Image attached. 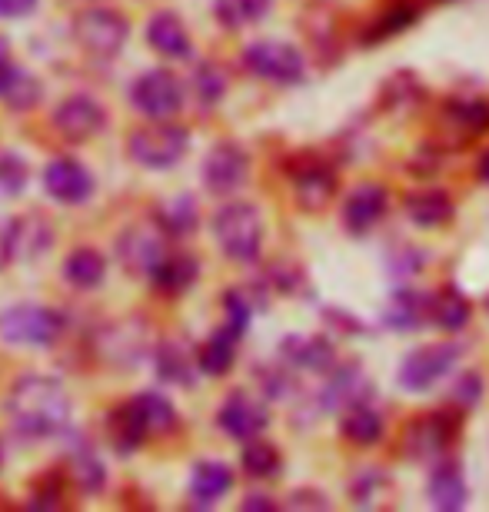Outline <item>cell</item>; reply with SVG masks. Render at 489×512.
<instances>
[{"mask_svg": "<svg viewBox=\"0 0 489 512\" xmlns=\"http://www.w3.org/2000/svg\"><path fill=\"white\" fill-rule=\"evenodd\" d=\"M70 403L67 386L44 373L17 376L7 389V419L17 436L24 439H50L60 436L70 426Z\"/></svg>", "mask_w": 489, "mask_h": 512, "instance_id": "1", "label": "cell"}, {"mask_svg": "<svg viewBox=\"0 0 489 512\" xmlns=\"http://www.w3.org/2000/svg\"><path fill=\"white\" fill-rule=\"evenodd\" d=\"M213 237L233 263H253L263 250V217L253 203L233 200L213 213Z\"/></svg>", "mask_w": 489, "mask_h": 512, "instance_id": "2", "label": "cell"}, {"mask_svg": "<svg viewBox=\"0 0 489 512\" xmlns=\"http://www.w3.org/2000/svg\"><path fill=\"white\" fill-rule=\"evenodd\" d=\"M67 333V316L54 306L17 303L0 313V340L10 346H54Z\"/></svg>", "mask_w": 489, "mask_h": 512, "instance_id": "3", "label": "cell"}, {"mask_svg": "<svg viewBox=\"0 0 489 512\" xmlns=\"http://www.w3.org/2000/svg\"><path fill=\"white\" fill-rule=\"evenodd\" d=\"M190 150V130L167 120H154L150 127H140L130 133L127 153L137 167L144 170H170L187 157Z\"/></svg>", "mask_w": 489, "mask_h": 512, "instance_id": "4", "label": "cell"}, {"mask_svg": "<svg viewBox=\"0 0 489 512\" xmlns=\"http://www.w3.org/2000/svg\"><path fill=\"white\" fill-rule=\"evenodd\" d=\"M130 20L110 7H87L74 17V40L80 50L97 60L117 57L127 47Z\"/></svg>", "mask_w": 489, "mask_h": 512, "instance_id": "5", "label": "cell"}, {"mask_svg": "<svg viewBox=\"0 0 489 512\" xmlns=\"http://www.w3.org/2000/svg\"><path fill=\"white\" fill-rule=\"evenodd\" d=\"M240 57H243L247 74L270 80V84H280V87L300 84V80L307 77V60H303L300 50L287 44V40H253Z\"/></svg>", "mask_w": 489, "mask_h": 512, "instance_id": "6", "label": "cell"}, {"mask_svg": "<svg viewBox=\"0 0 489 512\" xmlns=\"http://www.w3.org/2000/svg\"><path fill=\"white\" fill-rule=\"evenodd\" d=\"M460 363V346L453 343H433V346H420L410 356H403L400 370H396V383L406 393H426L436 383L443 380L453 366Z\"/></svg>", "mask_w": 489, "mask_h": 512, "instance_id": "7", "label": "cell"}, {"mask_svg": "<svg viewBox=\"0 0 489 512\" xmlns=\"http://www.w3.org/2000/svg\"><path fill=\"white\" fill-rule=\"evenodd\" d=\"M130 104H134L147 120H170L183 107V84L170 70H147L130 87Z\"/></svg>", "mask_w": 489, "mask_h": 512, "instance_id": "8", "label": "cell"}, {"mask_svg": "<svg viewBox=\"0 0 489 512\" xmlns=\"http://www.w3.org/2000/svg\"><path fill=\"white\" fill-rule=\"evenodd\" d=\"M50 124L67 143H87L107 127V107L90 94H70L54 107Z\"/></svg>", "mask_w": 489, "mask_h": 512, "instance_id": "9", "label": "cell"}, {"mask_svg": "<svg viewBox=\"0 0 489 512\" xmlns=\"http://www.w3.org/2000/svg\"><path fill=\"white\" fill-rule=\"evenodd\" d=\"M200 177H203V187H207L210 193H217V197H230V193H237L250 177V153L243 150L240 143L223 140L207 153V157H203Z\"/></svg>", "mask_w": 489, "mask_h": 512, "instance_id": "10", "label": "cell"}, {"mask_svg": "<svg viewBox=\"0 0 489 512\" xmlns=\"http://www.w3.org/2000/svg\"><path fill=\"white\" fill-rule=\"evenodd\" d=\"M217 426L230 439L250 443V439H257L263 429L270 426V409L263 399L237 389V393H230L227 399H223V406L217 409Z\"/></svg>", "mask_w": 489, "mask_h": 512, "instance_id": "11", "label": "cell"}, {"mask_svg": "<svg viewBox=\"0 0 489 512\" xmlns=\"http://www.w3.org/2000/svg\"><path fill=\"white\" fill-rule=\"evenodd\" d=\"M0 240H4V253L7 263H30L37 256H44L54 247V227L37 217V213H27V217H17L0 227Z\"/></svg>", "mask_w": 489, "mask_h": 512, "instance_id": "12", "label": "cell"}, {"mask_svg": "<svg viewBox=\"0 0 489 512\" xmlns=\"http://www.w3.org/2000/svg\"><path fill=\"white\" fill-rule=\"evenodd\" d=\"M44 190L64 207H80L94 197V173L77 157H57L44 167Z\"/></svg>", "mask_w": 489, "mask_h": 512, "instance_id": "13", "label": "cell"}, {"mask_svg": "<svg viewBox=\"0 0 489 512\" xmlns=\"http://www.w3.org/2000/svg\"><path fill=\"white\" fill-rule=\"evenodd\" d=\"M453 433H456V419H450L446 413H426L406 426L403 449L416 463H420V459L443 456V449L453 443Z\"/></svg>", "mask_w": 489, "mask_h": 512, "instance_id": "14", "label": "cell"}, {"mask_svg": "<svg viewBox=\"0 0 489 512\" xmlns=\"http://www.w3.org/2000/svg\"><path fill=\"white\" fill-rule=\"evenodd\" d=\"M390 210V193L383 183H360L343 203V223L350 233H370Z\"/></svg>", "mask_w": 489, "mask_h": 512, "instance_id": "15", "label": "cell"}, {"mask_svg": "<svg viewBox=\"0 0 489 512\" xmlns=\"http://www.w3.org/2000/svg\"><path fill=\"white\" fill-rule=\"evenodd\" d=\"M40 100H44L40 80L14 60H0V104L14 114H30Z\"/></svg>", "mask_w": 489, "mask_h": 512, "instance_id": "16", "label": "cell"}, {"mask_svg": "<svg viewBox=\"0 0 489 512\" xmlns=\"http://www.w3.org/2000/svg\"><path fill=\"white\" fill-rule=\"evenodd\" d=\"M403 213L413 227L420 230H440L446 223L453 220V197L440 187H423V190H413L410 197L403 200Z\"/></svg>", "mask_w": 489, "mask_h": 512, "instance_id": "17", "label": "cell"}, {"mask_svg": "<svg viewBox=\"0 0 489 512\" xmlns=\"http://www.w3.org/2000/svg\"><path fill=\"white\" fill-rule=\"evenodd\" d=\"M147 44L157 50L160 57L170 60H187L193 57V40L187 24L173 14V10H160L147 20Z\"/></svg>", "mask_w": 489, "mask_h": 512, "instance_id": "18", "label": "cell"}, {"mask_svg": "<svg viewBox=\"0 0 489 512\" xmlns=\"http://www.w3.org/2000/svg\"><path fill=\"white\" fill-rule=\"evenodd\" d=\"M366 396H370V383H366V376L360 366H336L326 376V386L320 393V409L323 413H333V409L340 406H356V403H366Z\"/></svg>", "mask_w": 489, "mask_h": 512, "instance_id": "19", "label": "cell"}, {"mask_svg": "<svg viewBox=\"0 0 489 512\" xmlns=\"http://www.w3.org/2000/svg\"><path fill=\"white\" fill-rule=\"evenodd\" d=\"M333 193H336V173L326 163H303L293 173V197H297L303 210L320 213L333 200Z\"/></svg>", "mask_w": 489, "mask_h": 512, "instance_id": "20", "label": "cell"}, {"mask_svg": "<svg viewBox=\"0 0 489 512\" xmlns=\"http://www.w3.org/2000/svg\"><path fill=\"white\" fill-rule=\"evenodd\" d=\"M280 356L290 370H303V373L333 370V346L323 336H287L280 343Z\"/></svg>", "mask_w": 489, "mask_h": 512, "instance_id": "21", "label": "cell"}, {"mask_svg": "<svg viewBox=\"0 0 489 512\" xmlns=\"http://www.w3.org/2000/svg\"><path fill=\"white\" fill-rule=\"evenodd\" d=\"M197 276H200L197 256L163 253L160 263L150 270V283H154V290L163 293V296H183L193 283H197Z\"/></svg>", "mask_w": 489, "mask_h": 512, "instance_id": "22", "label": "cell"}, {"mask_svg": "<svg viewBox=\"0 0 489 512\" xmlns=\"http://www.w3.org/2000/svg\"><path fill=\"white\" fill-rule=\"evenodd\" d=\"M160 237L163 233H154L147 227H130L117 243L120 263H124L130 273H147L150 276V270H154V266L160 263V256H163Z\"/></svg>", "mask_w": 489, "mask_h": 512, "instance_id": "23", "label": "cell"}, {"mask_svg": "<svg viewBox=\"0 0 489 512\" xmlns=\"http://www.w3.org/2000/svg\"><path fill=\"white\" fill-rule=\"evenodd\" d=\"M233 489V469L227 463H217V459H203V463L193 466L190 473V503L207 509L213 503H220Z\"/></svg>", "mask_w": 489, "mask_h": 512, "instance_id": "24", "label": "cell"}, {"mask_svg": "<svg viewBox=\"0 0 489 512\" xmlns=\"http://www.w3.org/2000/svg\"><path fill=\"white\" fill-rule=\"evenodd\" d=\"M473 320V303L466 300L460 286L446 283L430 296V323L440 326L443 333H460Z\"/></svg>", "mask_w": 489, "mask_h": 512, "instance_id": "25", "label": "cell"}, {"mask_svg": "<svg viewBox=\"0 0 489 512\" xmlns=\"http://www.w3.org/2000/svg\"><path fill=\"white\" fill-rule=\"evenodd\" d=\"M154 366H157L160 380L163 383H173V386H193V380H197V370H200L197 353H190L180 340H163V343H157Z\"/></svg>", "mask_w": 489, "mask_h": 512, "instance_id": "26", "label": "cell"}, {"mask_svg": "<svg viewBox=\"0 0 489 512\" xmlns=\"http://www.w3.org/2000/svg\"><path fill=\"white\" fill-rule=\"evenodd\" d=\"M107 439H110V446H114L120 456L137 453V449L150 439V433L144 429V423H140V416H137V409H134L130 399H124V403H120L117 409H110V416H107Z\"/></svg>", "mask_w": 489, "mask_h": 512, "instance_id": "27", "label": "cell"}, {"mask_svg": "<svg viewBox=\"0 0 489 512\" xmlns=\"http://www.w3.org/2000/svg\"><path fill=\"white\" fill-rule=\"evenodd\" d=\"M383 320L393 333H413L430 320V300L416 290H396L386 303Z\"/></svg>", "mask_w": 489, "mask_h": 512, "instance_id": "28", "label": "cell"}, {"mask_svg": "<svg viewBox=\"0 0 489 512\" xmlns=\"http://www.w3.org/2000/svg\"><path fill=\"white\" fill-rule=\"evenodd\" d=\"M240 336L233 326L223 323L217 333L210 336L207 343L197 350V363H200V373L203 376H227L233 370V363H237V343Z\"/></svg>", "mask_w": 489, "mask_h": 512, "instance_id": "29", "label": "cell"}, {"mask_svg": "<svg viewBox=\"0 0 489 512\" xmlns=\"http://www.w3.org/2000/svg\"><path fill=\"white\" fill-rule=\"evenodd\" d=\"M426 496H430V503L443 512H456L466 506V479H463V469L456 463H440L430 473V486H426Z\"/></svg>", "mask_w": 489, "mask_h": 512, "instance_id": "30", "label": "cell"}, {"mask_svg": "<svg viewBox=\"0 0 489 512\" xmlns=\"http://www.w3.org/2000/svg\"><path fill=\"white\" fill-rule=\"evenodd\" d=\"M107 276V260L104 253L94 247H77L67 253L64 260V280L74 286V290H94V286L104 283Z\"/></svg>", "mask_w": 489, "mask_h": 512, "instance_id": "31", "label": "cell"}, {"mask_svg": "<svg viewBox=\"0 0 489 512\" xmlns=\"http://www.w3.org/2000/svg\"><path fill=\"white\" fill-rule=\"evenodd\" d=\"M154 223H157V230L163 233V237H170V240L190 237L200 223L197 203H193V197H173L167 203H160V207L154 210Z\"/></svg>", "mask_w": 489, "mask_h": 512, "instance_id": "32", "label": "cell"}, {"mask_svg": "<svg viewBox=\"0 0 489 512\" xmlns=\"http://www.w3.org/2000/svg\"><path fill=\"white\" fill-rule=\"evenodd\" d=\"M67 469H70V479L74 486L80 489L84 496H94V493H104L107 486V469L100 463V456L94 453L90 446H74L67 453Z\"/></svg>", "mask_w": 489, "mask_h": 512, "instance_id": "33", "label": "cell"}, {"mask_svg": "<svg viewBox=\"0 0 489 512\" xmlns=\"http://www.w3.org/2000/svg\"><path fill=\"white\" fill-rule=\"evenodd\" d=\"M134 409H137V416H140V423H144V429L150 436H170L173 429L180 426V416H177V409H173V403L167 396H160V393H137L134 399Z\"/></svg>", "mask_w": 489, "mask_h": 512, "instance_id": "34", "label": "cell"}, {"mask_svg": "<svg viewBox=\"0 0 489 512\" xmlns=\"http://www.w3.org/2000/svg\"><path fill=\"white\" fill-rule=\"evenodd\" d=\"M340 429L353 446H373L383 439V416L366 403H356L343 413Z\"/></svg>", "mask_w": 489, "mask_h": 512, "instance_id": "35", "label": "cell"}, {"mask_svg": "<svg viewBox=\"0 0 489 512\" xmlns=\"http://www.w3.org/2000/svg\"><path fill=\"white\" fill-rule=\"evenodd\" d=\"M273 0H213V17L220 20V27L243 30L260 24L270 14Z\"/></svg>", "mask_w": 489, "mask_h": 512, "instance_id": "36", "label": "cell"}, {"mask_svg": "<svg viewBox=\"0 0 489 512\" xmlns=\"http://www.w3.org/2000/svg\"><path fill=\"white\" fill-rule=\"evenodd\" d=\"M416 20H420V10H416L410 0H393V4L383 10V17H376L373 24L366 27V30H373V34H366L363 40L366 44H376V40L396 37V34H403L406 27H413Z\"/></svg>", "mask_w": 489, "mask_h": 512, "instance_id": "37", "label": "cell"}, {"mask_svg": "<svg viewBox=\"0 0 489 512\" xmlns=\"http://www.w3.org/2000/svg\"><path fill=\"white\" fill-rule=\"evenodd\" d=\"M240 466H243V473H247L250 479H270V476L280 473V449L257 436V439H250V443L243 446Z\"/></svg>", "mask_w": 489, "mask_h": 512, "instance_id": "38", "label": "cell"}, {"mask_svg": "<svg viewBox=\"0 0 489 512\" xmlns=\"http://www.w3.org/2000/svg\"><path fill=\"white\" fill-rule=\"evenodd\" d=\"M140 353H144V343H140V336L134 340L130 336V323H117L110 326L104 333V340H100V356H107V360H117L120 366H134L140 360Z\"/></svg>", "mask_w": 489, "mask_h": 512, "instance_id": "39", "label": "cell"}, {"mask_svg": "<svg viewBox=\"0 0 489 512\" xmlns=\"http://www.w3.org/2000/svg\"><path fill=\"white\" fill-rule=\"evenodd\" d=\"M193 90H197V100L203 107H213L227 94V74L217 64H200L197 74H193Z\"/></svg>", "mask_w": 489, "mask_h": 512, "instance_id": "40", "label": "cell"}, {"mask_svg": "<svg viewBox=\"0 0 489 512\" xmlns=\"http://www.w3.org/2000/svg\"><path fill=\"white\" fill-rule=\"evenodd\" d=\"M27 160L10 150H0V197H17L27 187Z\"/></svg>", "mask_w": 489, "mask_h": 512, "instance_id": "41", "label": "cell"}, {"mask_svg": "<svg viewBox=\"0 0 489 512\" xmlns=\"http://www.w3.org/2000/svg\"><path fill=\"white\" fill-rule=\"evenodd\" d=\"M450 117L466 127V133H483L489 130V100H456L450 104Z\"/></svg>", "mask_w": 489, "mask_h": 512, "instance_id": "42", "label": "cell"}, {"mask_svg": "<svg viewBox=\"0 0 489 512\" xmlns=\"http://www.w3.org/2000/svg\"><path fill=\"white\" fill-rule=\"evenodd\" d=\"M480 396H483V380H480V373H463L460 380H456V386H453L456 406L473 409L476 403H480Z\"/></svg>", "mask_w": 489, "mask_h": 512, "instance_id": "43", "label": "cell"}, {"mask_svg": "<svg viewBox=\"0 0 489 512\" xmlns=\"http://www.w3.org/2000/svg\"><path fill=\"white\" fill-rule=\"evenodd\" d=\"M64 506V486L60 483H40L34 496L27 499V509H60Z\"/></svg>", "mask_w": 489, "mask_h": 512, "instance_id": "44", "label": "cell"}, {"mask_svg": "<svg viewBox=\"0 0 489 512\" xmlns=\"http://www.w3.org/2000/svg\"><path fill=\"white\" fill-rule=\"evenodd\" d=\"M40 0H0V20H20L37 10Z\"/></svg>", "mask_w": 489, "mask_h": 512, "instance_id": "45", "label": "cell"}, {"mask_svg": "<svg viewBox=\"0 0 489 512\" xmlns=\"http://www.w3.org/2000/svg\"><path fill=\"white\" fill-rule=\"evenodd\" d=\"M243 509L250 512H267V509H277V503L267 496V493H250L247 499H243Z\"/></svg>", "mask_w": 489, "mask_h": 512, "instance_id": "46", "label": "cell"}, {"mask_svg": "<svg viewBox=\"0 0 489 512\" xmlns=\"http://www.w3.org/2000/svg\"><path fill=\"white\" fill-rule=\"evenodd\" d=\"M310 503H313V506H320V509L330 506L320 493H313V489H303V493H293V496H290V506H310Z\"/></svg>", "mask_w": 489, "mask_h": 512, "instance_id": "47", "label": "cell"}, {"mask_svg": "<svg viewBox=\"0 0 489 512\" xmlns=\"http://www.w3.org/2000/svg\"><path fill=\"white\" fill-rule=\"evenodd\" d=\"M476 177H480L483 183H489V150L480 157V163H476Z\"/></svg>", "mask_w": 489, "mask_h": 512, "instance_id": "48", "label": "cell"}, {"mask_svg": "<svg viewBox=\"0 0 489 512\" xmlns=\"http://www.w3.org/2000/svg\"><path fill=\"white\" fill-rule=\"evenodd\" d=\"M0 60H7V44H4V37H0Z\"/></svg>", "mask_w": 489, "mask_h": 512, "instance_id": "49", "label": "cell"}, {"mask_svg": "<svg viewBox=\"0 0 489 512\" xmlns=\"http://www.w3.org/2000/svg\"><path fill=\"white\" fill-rule=\"evenodd\" d=\"M0 469H4V446H0Z\"/></svg>", "mask_w": 489, "mask_h": 512, "instance_id": "50", "label": "cell"}, {"mask_svg": "<svg viewBox=\"0 0 489 512\" xmlns=\"http://www.w3.org/2000/svg\"><path fill=\"white\" fill-rule=\"evenodd\" d=\"M486 306H489V303H486Z\"/></svg>", "mask_w": 489, "mask_h": 512, "instance_id": "51", "label": "cell"}]
</instances>
